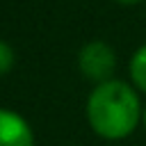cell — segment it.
I'll return each mask as SVG.
<instances>
[{"instance_id": "obj_4", "label": "cell", "mask_w": 146, "mask_h": 146, "mask_svg": "<svg viewBox=\"0 0 146 146\" xmlns=\"http://www.w3.org/2000/svg\"><path fill=\"white\" fill-rule=\"evenodd\" d=\"M130 75H132V80L137 82V87L146 91V46H141V48L135 52L132 64H130Z\"/></svg>"}, {"instance_id": "obj_2", "label": "cell", "mask_w": 146, "mask_h": 146, "mask_svg": "<svg viewBox=\"0 0 146 146\" xmlns=\"http://www.w3.org/2000/svg\"><path fill=\"white\" fill-rule=\"evenodd\" d=\"M114 66H116V57L112 48L103 41H91L80 50V68L89 80L107 82Z\"/></svg>"}, {"instance_id": "obj_3", "label": "cell", "mask_w": 146, "mask_h": 146, "mask_svg": "<svg viewBox=\"0 0 146 146\" xmlns=\"http://www.w3.org/2000/svg\"><path fill=\"white\" fill-rule=\"evenodd\" d=\"M0 146H34L30 125L16 112L0 110Z\"/></svg>"}, {"instance_id": "obj_1", "label": "cell", "mask_w": 146, "mask_h": 146, "mask_svg": "<svg viewBox=\"0 0 146 146\" xmlns=\"http://www.w3.org/2000/svg\"><path fill=\"white\" fill-rule=\"evenodd\" d=\"M139 116L141 107L135 91L119 80L100 82L87 100V119L91 128L105 139L125 137L135 130Z\"/></svg>"}, {"instance_id": "obj_5", "label": "cell", "mask_w": 146, "mask_h": 146, "mask_svg": "<svg viewBox=\"0 0 146 146\" xmlns=\"http://www.w3.org/2000/svg\"><path fill=\"white\" fill-rule=\"evenodd\" d=\"M11 64H14V50L5 41H0V73H7Z\"/></svg>"}, {"instance_id": "obj_7", "label": "cell", "mask_w": 146, "mask_h": 146, "mask_svg": "<svg viewBox=\"0 0 146 146\" xmlns=\"http://www.w3.org/2000/svg\"><path fill=\"white\" fill-rule=\"evenodd\" d=\"M144 123H146V110H144Z\"/></svg>"}, {"instance_id": "obj_6", "label": "cell", "mask_w": 146, "mask_h": 146, "mask_svg": "<svg viewBox=\"0 0 146 146\" xmlns=\"http://www.w3.org/2000/svg\"><path fill=\"white\" fill-rule=\"evenodd\" d=\"M119 2H123V5H135V2H141V0H119Z\"/></svg>"}]
</instances>
